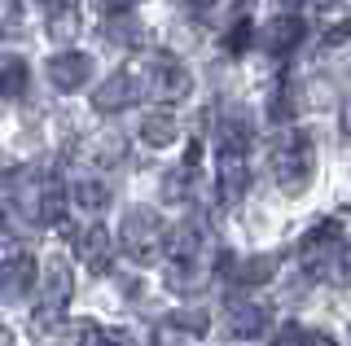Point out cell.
Masks as SVG:
<instances>
[{
	"mask_svg": "<svg viewBox=\"0 0 351 346\" xmlns=\"http://www.w3.org/2000/svg\"><path fill=\"white\" fill-rule=\"evenodd\" d=\"M263 320H268V311H263V307H241V316H237V333H259V329H263Z\"/></svg>",
	"mask_w": 351,
	"mask_h": 346,
	"instance_id": "obj_3",
	"label": "cell"
},
{
	"mask_svg": "<svg viewBox=\"0 0 351 346\" xmlns=\"http://www.w3.org/2000/svg\"><path fill=\"white\" fill-rule=\"evenodd\" d=\"M303 342H307V338H303L299 329H285L281 338H277V346H303Z\"/></svg>",
	"mask_w": 351,
	"mask_h": 346,
	"instance_id": "obj_4",
	"label": "cell"
},
{
	"mask_svg": "<svg viewBox=\"0 0 351 346\" xmlns=\"http://www.w3.org/2000/svg\"><path fill=\"white\" fill-rule=\"evenodd\" d=\"M321 5H334V0H321Z\"/></svg>",
	"mask_w": 351,
	"mask_h": 346,
	"instance_id": "obj_9",
	"label": "cell"
},
{
	"mask_svg": "<svg viewBox=\"0 0 351 346\" xmlns=\"http://www.w3.org/2000/svg\"><path fill=\"white\" fill-rule=\"evenodd\" d=\"M277 180L285 193H299L312 180V145H307V136L290 132L277 145Z\"/></svg>",
	"mask_w": 351,
	"mask_h": 346,
	"instance_id": "obj_1",
	"label": "cell"
},
{
	"mask_svg": "<svg viewBox=\"0 0 351 346\" xmlns=\"http://www.w3.org/2000/svg\"><path fill=\"white\" fill-rule=\"evenodd\" d=\"M343 132L351 136V96H347V105H343Z\"/></svg>",
	"mask_w": 351,
	"mask_h": 346,
	"instance_id": "obj_7",
	"label": "cell"
},
{
	"mask_svg": "<svg viewBox=\"0 0 351 346\" xmlns=\"http://www.w3.org/2000/svg\"><path fill=\"white\" fill-rule=\"evenodd\" d=\"M307 346H334V338H325V333H312V338H307Z\"/></svg>",
	"mask_w": 351,
	"mask_h": 346,
	"instance_id": "obj_6",
	"label": "cell"
},
{
	"mask_svg": "<svg viewBox=\"0 0 351 346\" xmlns=\"http://www.w3.org/2000/svg\"><path fill=\"white\" fill-rule=\"evenodd\" d=\"M351 36V18H347V23H338L334 31H329V44H338V40H347Z\"/></svg>",
	"mask_w": 351,
	"mask_h": 346,
	"instance_id": "obj_5",
	"label": "cell"
},
{
	"mask_svg": "<svg viewBox=\"0 0 351 346\" xmlns=\"http://www.w3.org/2000/svg\"><path fill=\"white\" fill-rule=\"evenodd\" d=\"M299 36H303V27L294 23V18H277V23L268 27V49L272 53H285V49L299 44Z\"/></svg>",
	"mask_w": 351,
	"mask_h": 346,
	"instance_id": "obj_2",
	"label": "cell"
},
{
	"mask_svg": "<svg viewBox=\"0 0 351 346\" xmlns=\"http://www.w3.org/2000/svg\"><path fill=\"white\" fill-rule=\"evenodd\" d=\"M347 280H351V245H347Z\"/></svg>",
	"mask_w": 351,
	"mask_h": 346,
	"instance_id": "obj_8",
	"label": "cell"
}]
</instances>
